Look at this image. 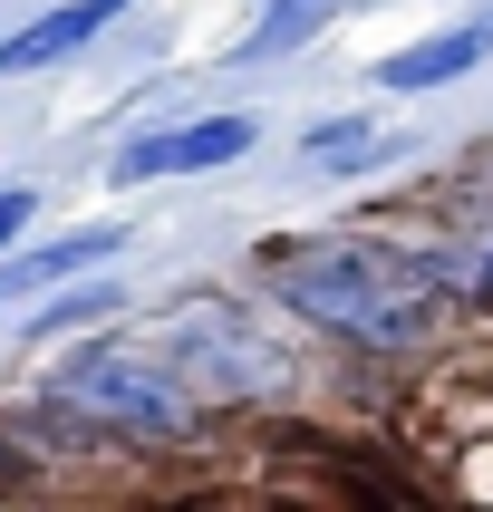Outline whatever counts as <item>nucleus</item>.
Wrapping results in <instances>:
<instances>
[{
  "label": "nucleus",
  "mask_w": 493,
  "mask_h": 512,
  "mask_svg": "<svg viewBox=\"0 0 493 512\" xmlns=\"http://www.w3.org/2000/svg\"><path fill=\"white\" fill-rule=\"evenodd\" d=\"M261 281L281 310H300L348 348H416L445 300V261L387 252V242H290V252H271Z\"/></svg>",
  "instance_id": "1"
},
{
  "label": "nucleus",
  "mask_w": 493,
  "mask_h": 512,
  "mask_svg": "<svg viewBox=\"0 0 493 512\" xmlns=\"http://www.w3.org/2000/svg\"><path fill=\"white\" fill-rule=\"evenodd\" d=\"M58 406L87 416V426H116V435H194V397L155 358H136V348H116V339L78 348L58 368Z\"/></svg>",
  "instance_id": "2"
},
{
  "label": "nucleus",
  "mask_w": 493,
  "mask_h": 512,
  "mask_svg": "<svg viewBox=\"0 0 493 512\" xmlns=\"http://www.w3.org/2000/svg\"><path fill=\"white\" fill-rule=\"evenodd\" d=\"M174 348H184V368H194L213 397H261V377H281V358H271L252 329H232V310H213V300L174 310Z\"/></svg>",
  "instance_id": "3"
},
{
  "label": "nucleus",
  "mask_w": 493,
  "mask_h": 512,
  "mask_svg": "<svg viewBox=\"0 0 493 512\" xmlns=\"http://www.w3.org/2000/svg\"><path fill=\"white\" fill-rule=\"evenodd\" d=\"M252 145V116H203V126H165V136H136L116 155L126 184H155V174H203V165H232Z\"/></svg>",
  "instance_id": "4"
},
{
  "label": "nucleus",
  "mask_w": 493,
  "mask_h": 512,
  "mask_svg": "<svg viewBox=\"0 0 493 512\" xmlns=\"http://www.w3.org/2000/svg\"><path fill=\"white\" fill-rule=\"evenodd\" d=\"M116 10H126V0H58L49 20H29V29H10V39H0V68H49V58L87 49Z\"/></svg>",
  "instance_id": "5"
},
{
  "label": "nucleus",
  "mask_w": 493,
  "mask_h": 512,
  "mask_svg": "<svg viewBox=\"0 0 493 512\" xmlns=\"http://www.w3.org/2000/svg\"><path fill=\"white\" fill-rule=\"evenodd\" d=\"M116 242H126V232H116V223H87V232H68V242H39V252L0 261V300H29V290L68 281V271H87V261H107Z\"/></svg>",
  "instance_id": "6"
},
{
  "label": "nucleus",
  "mask_w": 493,
  "mask_h": 512,
  "mask_svg": "<svg viewBox=\"0 0 493 512\" xmlns=\"http://www.w3.org/2000/svg\"><path fill=\"white\" fill-rule=\"evenodd\" d=\"M484 49H493L484 29H445V39H426V49L387 58V68H377V87H406V97H416V87H435V78H464Z\"/></svg>",
  "instance_id": "7"
},
{
  "label": "nucleus",
  "mask_w": 493,
  "mask_h": 512,
  "mask_svg": "<svg viewBox=\"0 0 493 512\" xmlns=\"http://www.w3.org/2000/svg\"><path fill=\"white\" fill-rule=\"evenodd\" d=\"M319 20H329V0H281V10H271L252 39H242V58H281V49H300Z\"/></svg>",
  "instance_id": "8"
},
{
  "label": "nucleus",
  "mask_w": 493,
  "mask_h": 512,
  "mask_svg": "<svg viewBox=\"0 0 493 512\" xmlns=\"http://www.w3.org/2000/svg\"><path fill=\"white\" fill-rule=\"evenodd\" d=\"M368 145H377V126H368V116H339V126H310V145H300V155H310V165H329V174H348L358 155H368Z\"/></svg>",
  "instance_id": "9"
},
{
  "label": "nucleus",
  "mask_w": 493,
  "mask_h": 512,
  "mask_svg": "<svg viewBox=\"0 0 493 512\" xmlns=\"http://www.w3.org/2000/svg\"><path fill=\"white\" fill-rule=\"evenodd\" d=\"M78 319H116V290H78V300H58V310L29 319V329H78Z\"/></svg>",
  "instance_id": "10"
},
{
  "label": "nucleus",
  "mask_w": 493,
  "mask_h": 512,
  "mask_svg": "<svg viewBox=\"0 0 493 512\" xmlns=\"http://www.w3.org/2000/svg\"><path fill=\"white\" fill-rule=\"evenodd\" d=\"M20 223H29V194H0V242H10Z\"/></svg>",
  "instance_id": "11"
},
{
  "label": "nucleus",
  "mask_w": 493,
  "mask_h": 512,
  "mask_svg": "<svg viewBox=\"0 0 493 512\" xmlns=\"http://www.w3.org/2000/svg\"><path fill=\"white\" fill-rule=\"evenodd\" d=\"M0 474H10V455H0Z\"/></svg>",
  "instance_id": "12"
}]
</instances>
